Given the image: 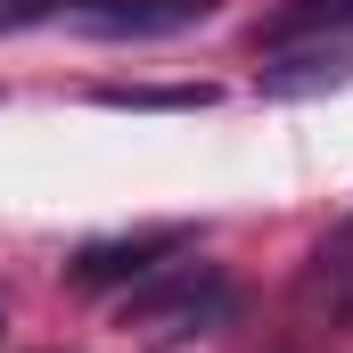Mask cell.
<instances>
[{
  "instance_id": "obj_4",
  "label": "cell",
  "mask_w": 353,
  "mask_h": 353,
  "mask_svg": "<svg viewBox=\"0 0 353 353\" xmlns=\"http://www.w3.org/2000/svg\"><path fill=\"white\" fill-rule=\"evenodd\" d=\"M353 74V33H329V41H279L263 66V90L271 99H312V90L345 83Z\"/></svg>"
},
{
  "instance_id": "obj_5",
  "label": "cell",
  "mask_w": 353,
  "mask_h": 353,
  "mask_svg": "<svg viewBox=\"0 0 353 353\" xmlns=\"http://www.w3.org/2000/svg\"><path fill=\"white\" fill-rule=\"evenodd\" d=\"M214 83H107L99 107H140V115H189V107H214Z\"/></svg>"
},
{
  "instance_id": "obj_3",
  "label": "cell",
  "mask_w": 353,
  "mask_h": 353,
  "mask_svg": "<svg viewBox=\"0 0 353 353\" xmlns=\"http://www.w3.org/2000/svg\"><path fill=\"white\" fill-rule=\"evenodd\" d=\"M189 247V230H132V239H90L83 255L66 263V279L74 288H123V279H148V271L165 263V255H181Z\"/></svg>"
},
{
  "instance_id": "obj_2",
  "label": "cell",
  "mask_w": 353,
  "mask_h": 353,
  "mask_svg": "<svg viewBox=\"0 0 353 353\" xmlns=\"http://www.w3.org/2000/svg\"><path fill=\"white\" fill-rule=\"evenodd\" d=\"M83 33L99 41H165V33H189L214 17V0H74L66 8Z\"/></svg>"
},
{
  "instance_id": "obj_7",
  "label": "cell",
  "mask_w": 353,
  "mask_h": 353,
  "mask_svg": "<svg viewBox=\"0 0 353 353\" xmlns=\"http://www.w3.org/2000/svg\"><path fill=\"white\" fill-rule=\"evenodd\" d=\"M74 0H0V33H17V25H41V17H66Z\"/></svg>"
},
{
  "instance_id": "obj_6",
  "label": "cell",
  "mask_w": 353,
  "mask_h": 353,
  "mask_svg": "<svg viewBox=\"0 0 353 353\" xmlns=\"http://www.w3.org/2000/svg\"><path fill=\"white\" fill-rule=\"evenodd\" d=\"M329 33H353V0H288L263 25V41H329Z\"/></svg>"
},
{
  "instance_id": "obj_1",
  "label": "cell",
  "mask_w": 353,
  "mask_h": 353,
  "mask_svg": "<svg viewBox=\"0 0 353 353\" xmlns=\"http://www.w3.org/2000/svg\"><path fill=\"white\" fill-rule=\"evenodd\" d=\"M222 312H230V288H222L205 263L165 271V279H148V288L123 304V321H132V329H157V345H189V337L214 329Z\"/></svg>"
}]
</instances>
